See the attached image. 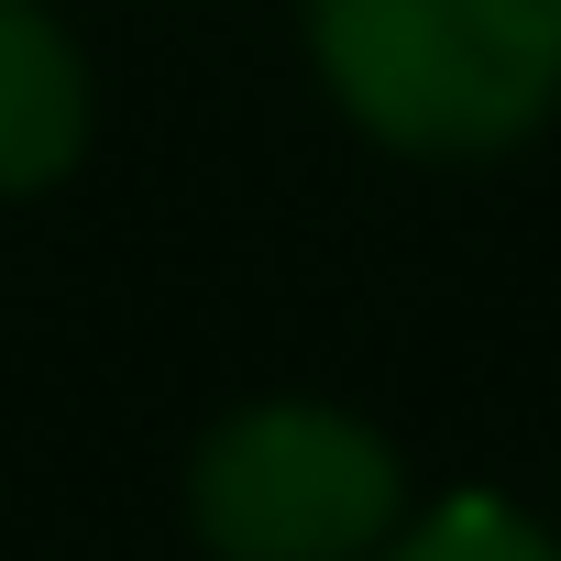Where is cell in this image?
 <instances>
[{"mask_svg":"<svg viewBox=\"0 0 561 561\" xmlns=\"http://www.w3.org/2000/svg\"><path fill=\"white\" fill-rule=\"evenodd\" d=\"M331 111L408 165H495L561 111V0H298Z\"/></svg>","mask_w":561,"mask_h":561,"instance_id":"1","label":"cell"},{"mask_svg":"<svg viewBox=\"0 0 561 561\" xmlns=\"http://www.w3.org/2000/svg\"><path fill=\"white\" fill-rule=\"evenodd\" d=\"M187 539L209 561H375L408 528V462L364 408L253 397L187 451Z\"/></svg>","mask_w":561,"mask_h":561,"instance_id":"2","label":"cell"},{"mask_svg":"<svg viewBox=\"0 0 561 561\" xmlns=\"http://www.w3.org/2000/svg\"><path fill=\"white\" fill-rule=\"evenodd\" d=\"M89 144H100L89 45L45 12V0H0V209L67 187L89 165Z\"/></svg>","mask_w":561,"mask_h":561,"instance_id":"3","label":"cell"},{"mask_svg":"<svg viewBox=\"0 0 561 561\" xmlns=\"http://www.w3.org/2000/svg\"><path fill=\"white\" fill-rule=\"evenodd\" d=\"M375 561H561V528L528 517L517 495H440V506H408V528L375 550Z\"/></svg>","mask_w":561,"mask_h":561,"instance_id":"4","label":"cell"}]
</instances>
